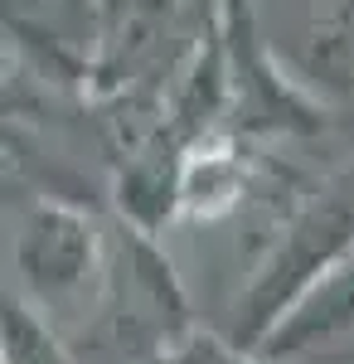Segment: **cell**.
<instances>
[{"label": "cell", "mask_w": 354, "mask_h": 364, "mask_svg": "<svg viewBox=\"0 0 354 364\" xmlns=\"http://www.w3.org/2000/svg\"><path fill=\"white\" fill-rule=\"evenodd\" d=\"M243 195V166L233 156V146L199 136L185 146V166H180V214L190 219H218L223 209H233Z\"/></svg>", "instance_id": "4"}, {"label": "cell", "mask_w": 354, "mask_h": 364, "mask_svg": "<svg viewBox=\"0 0 354 364\" xmlns=\"http://www.w3.org/2000/svg\"><path fill=\"white\" fill-rule=\"evenodd\" d=\"M15 272L20 287L44 306L78 301L97 272H107L102 224L68 199H39L15 224Z\"/></svg>", "instance_id": "2"}, {"label": "cell", "mask_w": 354, "mask_h": 364, "mask_svg": "<svg viewBox=\"0 0 354 364\" xmlns=\"http://www.w3.org/2000/svg\"><path fill=\"white\" fill-rule=\"evenodd\" d=\"M223 34H228V58L238 63V97L247 102L243 127L247 132H316L326 127V112L316 102H306L291 83H281L267 73V54L252 44V29H247V5L243 0H228L223 5Z\"/></svg>", "instance_id": "3"}, {"label": "cell", "mask_w": 354, "mask_h": 364, "mask_svg": "<svg viewBox=\"0 0 354 364\" xmlns=\"http://www.w3.org/2000/svg\"><path fill=\"white\" fill-rule=\"evenodd\" d=\"M354 252V166L340 170L321 195L301 209L286 238L277 243L272 262L262 267V277L247 296V321L252 331L272 326L277 316H286L291 301H301L316 277H326L335 262H345Z\"/></svg>", "instance_id": "1"}]
</instances>
